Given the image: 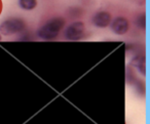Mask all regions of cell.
<instances>
[{
	"label": "cell",
	"instance_id": "obj_1",
	"mask_svg": "<svg viewBox=\"0 0 150 124\" xmlns=\"http://www.w3.org/2000/svg\"><path fill=\"white\" fill-rule=\"evenodd\" d=\"M65 25V20L63 18H54L44 24L38 30L37 34L40 38L46 40H50L56 38L60 34L61 30Z\"/></svg>",
	"mask_w": 150,
	"mask_h": 124
},
{
	"label": "cell",
	"instance_id": "obj_2",
	"mask_svg": "<svg viewBox=\"0 0 150 124\" xmlns=\"http://www.w3.org/2000/svg\"><path fill=\"white\" fill-rule=\"evenodd\" d=\"M25 27L26 24L23 20L13 18V19L5 20L0 24V32L3 35H13L23 31Z\"/></svg>",
	"mask_w": 150,
	"mask_h": 124
},
{
	"label": "cell",
	"instance_id": "obj_3",
	"mask_svg": "<svg viewBox=\"0 0 150 124\" xmlns=\"http://www.w3.org/2000/svg\"><path fill=\"white\" fill-rule=\"evenodd\" d=\"M86 26L82 22H74L70 24L65 30V37L68 40H78L81 39L84 35Z\"/></svg>",
	"mask_w": 150,
	"mask_h": 124
},
{
	"label": "cell",
	"instance_id": "obj_4",
	"mask_svg": "<svg viewBox=\"0 0 150 124\" xmlns=\"http://www.w3.org/2000/svg\"><path fill=\"white\" fill-rule=\"evenodd\" d=\"M129 21L125 18L118 17L111 23V29L117 35H123L129 31Z\"/></svg>",
	"mask_w": 150,
	"mask_h": 124
},
{
	"label": "cell",
	"instance_id": "obj_5",
	"mask_svg": "<svg viewBox=\"0 0 150 124\" xmlns=\"http://www.w3.org/2000/svg\"><path fill=\"white\" fill-rule=\"evenodd\" d=\"M92 22L95 26L99 28L108 27L111 24V15L108 11H99L93 17Z\"/></svg>",
	"mask_w": 150,
	"mask_h": 124
},
{
	"label": "cell",
	"instance_id": "obj_6",
	"mask_svg": "<svg viewBox=\"0 0 150 124\" xmlns=\"http://www.w3.org/2000/svg\"><path fill=\"white\" fill-rule=\"evenodd\" d=\"M19 6L25 11H32L37 6V0H19Z\"/></svg>",
	"mask_w": 150,
	"mask_h": 124
},
{
	"label": "cell",
	"instance_id": "obj_7",
	"mask_svg": "<svg viewBox=\"0 0 150 124\" xmlns=\"http://www.w3.org/2000/svg\"><path fill=\"white\" fill-rule=\"evenodd\" d=\"M133 64H134V66L138 67V70H140V72H141L143 76H145L146 68H145V59H144V57L138 56V57H136V58H134Z\"/></svg>",
	"mask_w": 150,
	"mask_h": 124
},
{
	"label": "cell",
	"instance_id": "obj_8",
	"mask_svg": "<svg viewBox=\"0 0 150 124\" xmlns=\"http://www.w3.org/2000/svg\"><path fill=\"white\" fill-rule=\"evenodd\" d=\"M138 24H139V26L141 28L145 29V15H144V14L139 17V20H138Z\"/></svg>",
	"mask_w": 150,
	"mask_h": 124
},
{
	"label": "cell",
	"instance_id": "obj_9",
	"mask_svg": "<svg viewBox=\"0 0 150 124\" xmlns=\"http://www.w3.org/2000/svg\"><path fill=\"white\" fill-rule=\"evenodd\" d=\"M0 40H1V34H0Z\"/></svg>",
	"mask_w": 150,
	"mask_h": 124
}]
</instances>
